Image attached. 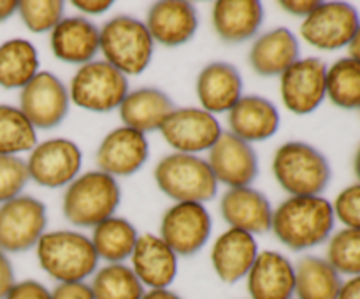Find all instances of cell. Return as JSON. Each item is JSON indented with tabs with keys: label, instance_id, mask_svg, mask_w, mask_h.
Here are the masks:
<instances>
[{
	"label": "cell",
	"instance_id": "41",
	"mask_svg": "<svg viewBox=\"0 0 360 299\" xmlns=\"http://www.w3.org/2000/svg\"><path fill=\"white\" fill-rule=\"evenodd\" d=\"M280 6L287 13L295 14V16L308 18L320 6V2L319 0H283V2H280Z\"/></svg>",
	"mask_w": 360,
	"mask_h": 299
},
{
	"label": "cell",
	"instance_id": "14",
	"mask_svg": "<svg viewBox=\"0 0 360 299\" xmlns=\"http://www.w3.org/2000/svg\"><path fill=\"white\" fill-rule=\"evenodd\" d=\"M327 65L320 58H299L280 76L281 101L288 111L295 115H309L316 111L323 98Z\"/></svg>",
	"mask_w": 360,
	"mask_h": 299
},
{
	"label": "cell",
	"instance_id": "17",
	"mask_svg": "<svg viewBox=\"0 0 360 299\" xmlns=\"http://www.w3.org/2000/svg\"><path fill=\"white\" fill-rule=\"evenodd\" d=\"M252 299H292L295 295V267L283 253L274 250L259 252L246 274Z\"/></svg>",
	"mask_w": 360,
	"mask_h": 299
},
{
	"label": "cell",
	"instance_id": "3",
	"mask_svg": "<svg viewBox=\"0 0 360 299\" xmlns=\"http://www.w3.org/2000/svg\"><path fill=\"white\" fill-rule=\"evenodd\" d=\"M122 201V190L112 176L88 171L77 176L63 193L62 210L67 222L77 227H95L115 217Z\"/></svg>",
	"mask_w": 360,
	"mask_h": 299
},
{
	"label": "cell",
	"instance_id": "1",
	"mask_svg": "<svg viewBox=\"0 0 360 299\" xmlns=\"http://www.w3.org/2000/svg\"><path fill=\"white\" fill-rule=\"evenodd\" d=\"M336 215L322 196H290L273 211L271 231L294 252L315 248L333 234Z\"/></svg>",
	"mask_w": 360,
	"mask_h": 299
},
{
	"label": "cell",
	"instance_id": "24",
	"mask_svg": "<svg viewBox=\"0 0 360 299\" xmlns=\"http://www.w3.org/2000/svg\"><path fill=\"white\" fill-rule=\"evenodd\" d=\"M231 134L246 143H257L273 137L280 129L278 108L260 95H243L229 111Z\"/></svg>",
	"mask_w": 360,
	"mask_h": 299
},
{
	"label": "cell",
	"instance_id": "33",
	"mask_svg": "<svg viewBox=\"0 0 360 299\" xmlns=\"http://www.w3.org/2000/svg\"><path fill=\"white\" fill-rule=\"evenodd\" d=\"M37 144V130L20 108L0 104V155L32 151Z\"/></svg>",
	"mask_w": 360,
	"mask_h": 299
},
{
	"label": "cell",
	"instance_id": "2",
	"mask_svg": "<svg viewBox=\"0 0 360 299\" xmlns=\"http://www.w3.org/2000/svg\"><path fill=\"white\" fill-rule=\"evenodd\" d=\"M35 250L42 271L58 284L84 281L97 271V252L91 245V239L81 232H44Z\"/></svg>",
	"mask_w": 360,
	"mask_h": 299
},
{
	"label": "cell",
	"instance_id": "46",
	"mask_svg": "<svg viewBox=\"0 0 360 299\" xmlns=\"http://www.w3.org/2000/svg\"><path fill=\"white\" fill-rule=\"evenodd\" d=\"M348 51H350L352 58L359 60L360 62V25H359L357 32H355L354 39H352V42L348 44Z\"/></svg>",
	"mask_w": 360,
	"mask_h": 299
},
{
	"label": "cell",
	"instance_id": "4",
	"mask_svg": "<svg viewBox=\"0 0 360 299\" xmlns=\"http://www.w3.org/2000/svg\"><path fill=\"white\" fill-rule=\"evenodd\" d=\"M273 174L290 196H320L329 186V160L315 146L301 141L281 144L273 158Z\"/></svg>",
	"mask_w": 360,
	"mask_h": 299
},
{
	"label": "cell",
	"instance_id": "27",
	"mask_svg": "<svg viewBox=\"0 0 360 299\" xmlns=\"http://www.w3.org/2000/svg\"><path fill=\"white\" fill-rule=\"evenodd\" d=\"M264 23L259 0H220L213 7V27L218 37L231 44L248 41Z\"/></svg>",
	"mask_w": 360,
	"mask_h": 299
},
{
	"label": "cell",
	"instance_id": "5",
	"mask_svg": "<svg viewBox=\"0 0 360 299\" xmlns=\"http://www.w3.org/2000/svg\"><path fill=\"white\" fill-rule=\"evenodd\" d=\"M158 189L176 203H200L214 199L218 182L207 160L199 155L171 153L155 167Z\"/></svg>",
	"mask_w": 360,
	"mask_h": 299
},
{
	"label": "cell",
	"instance_id": "31",
	"mask_svg": "<svg viewBox=\"0 0 360 299\" xmlns=\"http://www.w3.org/2000/svg\"><path fill=\"white\" fill-rule=\"evenodd\" d=\"M95 299H143L144 285L134 269L125 264H105L91 278Z\"/></svg>",
	"mask_w": 360,
	"mask_h": 299
},
{
	"label": "cell",
	"instance_id": "42",
	"mask_svg": "<svg viewBox=\"0 0 360 299\" xmlns=\"http://www.w3.org/2000/svg\"><path fill=\"white\" fill-rule=\"evenodd\" d=\"M74 7L86 14H102L105 11L111 9L112 2L111 0H74Z\"/></svg>",
	"mask_w": 360,
	"mask_h": 299
},
{
	"label": "cell",
	"instance_id": "29",
	"mask_svg": "<svg viewBox=\"0 0 360 299\" xmlns=\"http://www.w3.org/2000/svg\"><path fill=\"white\" fill-rule=\"evenodd\" d=\"M90 239L98 260L102 259L108 264H122L132 255L139 239V232L127 218L111 217L95 225Z\"/></svg>",
	"mask_w": 360,
	"mask_h": 299
},
{
	"label": "cell",
	"instance_id": "6",
	"mask_svg": "<svg viewBox=\"0 0 360 299\" xmlns=\"http://www.w3.org/2000/svg\"><path fill=\"white\" fill-rule=\"evenodd\" d=\"M153 39L144 21L116 16L101 28V51L104 60L125 76L144 72L153 58Z\"/></svg>",
	"mask_w": 360,
	"mask_h": 299
},
{
	"label": "cell",
	"instance_id": "18",
	"mask_svg": "<svg viewBox=\"0 0 360 299\" xmlns=\"http://www.w3.org/2000/svg\"><path fill=\"white\" fill-rule=\"evenodd\" d=\"M144 25L153 42L174 48L195 35L199 16L195 6L186 0H162L151 6Z\"/></svg>",
	"mask_w": 360,
	"mask_h": 299
},
{
	"label": "cell",
	"instance_id": "39",
	"mask_svg": "<svg viewBox=\"0 0 360 299\" xmlns=\"http://www.w3.org/2000/svg\"><path fill=\"white\" fill-rule=\"evenodd\" d=\"M51 299H95V295L86 281H67L53 288Z\"/></svg>",
	"mask_w": 360,
	"mask_h": 299
},
{
	"label": "cell",
	"instance_id": "38",
	"mask_svg": "<svg viewBox=\"0 0 360 299\" xmlns=\"http://www.w3.org/2000/svg\"><path fill=\"white\" fill-rule=\"evenodd\" d=\"M6 299H51V291L37 280H23L14 284Z\"/></svg>",
	"mask_w": 360,
	"mask_h": 299
},
{
	"label": "cell",
	"instance_id": "35",
	"mask_svg": "<svg viewBox=\"0 0 360 299\" xmlns=\"http://www.w3.org/2000/svg\"><path fill=\"white\" fill-rule=\"evenodd\" d=\"M65 4L62 0H23L18 2V14L25 27L35 34L51 32L63 20Z\"/></svg>",
	"mask_w": 360,
	"mask_h": 299
},
{
	"label": "cell",
	"instance_id": "36",
	"mask_svg": "<svg viewBox=\"0 0 360 299\" xmlns=\"http://www.w3.org/2000/svg\"><path fill=\"white\" fill-rule=\"evenodd\" d=\"M30 182L27 162L16 155H0V204L21 196Z\"/></svg>",
	"mask_w": 360,
	"mask_h": 299
},
{
	"label": "cell",
	"instance_id": "44",
	"mask_svg": "<svg viewBox=\"0 0 360 299\" xmlns=\"http://www.w3.org/2000/svg\"><path fill=\"white\" fill-rule=\"evenodd\" d=\"M143 299H183L176 292L169 291V288H151V291L144 292Z\"/></svg>",
	"mask_w": 360,
	"mask_h": 299
},
{
	"label": "cell",
	"instance_id": "22",
	"mask_svg": "<svg viewBox=\"0 0 360 299\" xmlns=\"http://www.w3.org/2000/svg\"><path fill=\"white\" fill-rule=\"evenodd\" d=\"M257 255L259 246L252 234L238 229H229L214 241L211 248V264L221 281L236 284L246 278Z\"/></svg>",
	"mask_w": 360,
	"mask_h": 299
},
{
	"label": "cell",
	"instance_id": "30",
	"mask_svg": "<svg viewBox=\"0 0 360 299\" xmlns=\"http://www.w3.org/2000/svg\"><path fill=\"white\" fill-rule=\"evenodd\" d=\"M39 72V55L27 39H9L0 44V87L23 88Z\"/></svg>",
	"mask_w": 360,
	"mask_h": 299
},
{
	"label": "cell",
	"instance_id": "9",
	"mask_svg": "<svg viewBox=\"0 0 360 299\" xmlns=\"http://www.w3.org/2000/svg\"><path fill=\"white\" fill-rule=\"evenodd\" d=\"M69 88L51 72H37L34 79L21 88L20 109L35 130L58 127L69 115Z\"/></svg>",
	"mask_w": 360,
	"mask_h": 299
},
{
	"label": "cell",
	"instance_id": "12",
	"mask_svg": "<svg viewBox=\"0 0 360 299\" xmlns=\"http://www.w3.org/2000/svg\"><path fill=\"white\" fill-rule=\"evenodd\" d=\"M359 25V13L350 4L320 2L302 21L301 35L313 48L334 51L350 44Z\"/></svg>",
	"mask_w": 360,
	"mask_h": 299
},
{
	"label": "cell",
	"instance_id": "28",
	"mask_svg": "<svg viewBox=\"0 0 360 299\" xmlns=\"http://www.w3.org/2000/svg\"><path fill=\"white\" fill-rule=\"evenodd\" d=\"M295 295L297 299H338L343 276L316 255H306L295 264Z\"/></svg>",
	"mask_w": 360,
	"mask_h": 299
},
{
	"label": "cell",
	"instance_id": "11",
	"mask_svg": "<svg viewBox=\"0 0 360 299\" xmlns=\"http://www.w3.org/2000/svg\"><path fill=\"white\" fill-rule=\"evenodd\" d=\"M211 229L213 220L204 204L176 203L162 217L160 238L178 257H190L204 248Z\"/></svg>",
	"mask_w": 360,
	"mask_h": 299
},
{
	"label": "cell",
	"instance_id": "26",
	"mask_svg": "<svg viewBox=\"0 0 360 299\" xmlns=\"http://www.w3.org/2000/svg\"><path fill=\"white\" fill-rule=\"evenodd\" d=\"M299 41L294 32L280 27L266 32L253 42L250 49V65L257 74L266 77L281 76L292 63L299 60Z\"/></svg>",
	"mask_w": 360,
	"mask_h": 299
},
{
	"label": "cell",
	"instance_id": "21",
	"mask_svg": "<svg viewBox=\"0 0 360 299\" xmlns=\"http://www.w3.org/2000/svg\"><path fill=\"white\" fill-rule=\"evenodd\" d=\"M49 44L56 58L81 67L101 51V30L83 16L63 18L51 30Z\"/></svg>",
	"mask_w": 360,
	"mask_h": 299
},
{
	"label": "cell",
	"instance_id": "25",
	"mask_svg": "<svg viewBox=\"0 0 360 299\" xmlns=\"http://www.w3.org/2000/svg\"><path fill=\"white\" fill-rule=\"evenodd\" d=\"M174 109L171 97L158 88H137L129 91L118 111L123 125L146 134L160 130Z\"/></svg>",
	"mask_w": 360,
	"mask_h": 299
},
{
	"label": "cell",
	"instance_id": "43",
	"mask_svg": "<svg viewBox=\"0 0 360 299\" xmlns=\"http://www.w3.org/2000/svg\"><path fill=\"white\" fill-rule=\"evenodd\" d=\"M338 299H360V274L343 281Z\"/></svg>",
	"mask_w": 360,
	"mask_h": 299
},
{
	"label": "cell",
	"instance_id": "8",
	"mask_svg": "<svg viewBox=\"0 0 360 299\" xmlns=\"http://www.w3.org/2000/svg\"><path fill=\"white\" fill-rule=\"evenodd\" d=\"M46 206L30 196H18L0 206V250L20 253L37 246L46 232Z\"/></svg>",
	"mask_w": 360,
	"mask_h": 299
},
{
	"label": "cell",
	"instance_id": "40",
	"mask_svg": "<svg viewBox=\"0 0 360 299\" xmlns=\"http://www.w3.org/2000/svg\"><path fill=\"white\" fill-rule=\"evenodd\" d=\"M14 284H16V280H14L13 264L7 259L6 253L0 250V299H6Z\"/></svg>",
	"mask_w": 360,
	"mask_h": 299
},
{
	"label": "cell",
	"instance_id": "16",
	"mask_svg": "<svg viewBox=\"0 0 360 299\" xmlns=\"http://www.w3.org/2000/svg\"><path fill=\"white\" fill-rule=\"evenodd\" d=\"M148 153H150V146H148L146 136L123 125L111 130L102 139L95 160H97L98 171L112 178H125V176H132L146 164Z\"/></svg>",
	"mask_w": 360,
	"mask_h": 299
},
{
	"label": "cell",
	"instance_id": "19",
	"mask_svg": "<svg viewBox=\"0 0 360 299\" xmlns=\"http://www.w3.org/2000/svg\"><path fill=\"white\" fill-rule=\"evenodd\" d=\"M273 211L269 199L252 186L229 189L220 201V213L231 229L252 236L271 231Z\"/></svg>",
	"mask_w": 360,
	"mask_h": 299
},
{
	"label": "cell",
	"instance_id": "10",
	"mask_svg": "<svg viewBox=\"0 0 360 299\" xmlns=\"http://www.w3.org/2000/svg\"><path fill=\"white\" fill-rule=\"evenodd\" d=\"M83 153L74 141L55 137L35 144L27 160L30 179L46 189L70 185L79 176Z\"/></svg>",
	"mask_w": 360,
	"mask_h": 299
},
{
	"label": "cell",
	"instance_id": "7",
	"mask_svg": "<svg viewBox=\"0 0 360 299\" xmlns=\"http://www.w3.org/2000/svg\"><path fill=\"white\" fill-rule=\"evenodd\" d=\"M70 101L94 113L118 109L129 95V79L105 60H94L76 70L69 87Z\"/></svg>",
	"mask_w": 360,
	"mask_h": 299
},
{
	"label": "cell",
	"instance_id": "37",
	"mask_svg": "<svg viewBox=\"0 0 360 299\" xmlns=\"http://www.w3.org/2000/svg\"><path fill=\"white\" fill-rule=\"evenodd\" d=\"M334 215L348 229H360V183L341 190L333 204Z\"/></svg>",
	"mask_w": 360,
	"mask_h": 299
},
{
	"label": "cell",
	"instance_id": "45",
	"mask_svg": "<svg viewBox=\"0 0 360 299\" xmlns=\"http://www.w3.org/2000/svg\"><path fill=\"white\" fill-rule=\"evenodd\" d=\"M14 13H18L16 0H0V23L9 20Z\"/></svg>",
	"mask_w": 360,
	"mask_h": 299
},
{
	"label": "cell",
	"instance_id": "32",
	"mask_svg": "<svg viewBox=\"0 0 360 299\" xmlns=\"http://www.w3.org/2000/svg\"><path fill=\"white\" fill-rule=\"evenodd\" d=\"M327 97L341 109L360 108V62L347 56L327 69Z\"/></svg>",
	"mask_w": 360,
	"mask_h": 299
},
{
	"label": "cell",
	"instance_id": "15",
	"mask_svg": "<svg viewBox=\"0 0 360 299\" xmlns=\"http://www.w3.org/2000/svg\"><path fill=\"white\" fill-rule=\"evenodd\" d=\"M218 183L229 189L250 186L259 174V157L250 143L231 132H221L207 158Z\"/></svg>",
	"mask_w": 360,
	"mask_h": 299
},
{
	"label": "cell",
	"instance_id": "23",
	"mask_svg": "<svg viewBox=\"0 0 360 299\" xmlns=\"http://www.w3.org/2000/svg\"><path fill=\"white\" fill-rule=\"evenodd\" d=\"M197 97L204 111L229 113L243 97L241 72L232 63H207L197 77Z\"/></svg>",
	"mask_w": 360,
	"mask_h": 299
},
{
	"label": "cell",
	"instance_id": "34",
	"mask_svg": "<svg viewBox=\"0 0 360 299\" xmlns=\"http://www.w3.org/2000/svg\"><path fill=\"white\" fill-rule=\"evenodd\" d=\"M327 260L340 274H360V229H341L330 238Z\"/></svg>",
	"mask_w": 360,
	"mask_h": 299
},
{
	"label": "cell",
	"instance_id": "47",
	"mask_svg": "<svg viewBox=\"0 0 360 299\" xmlns=\"http://www.w3.org/2000/svg\"><path fill=\"white\" fill-rule=\"evenodd\" d=\"M354 167H355V174H357V178H359V182H360V146H359V150H357V155H355Z\"/></svg>",
	"mask_w": 360,
	"mask_h": 299
},
{
	"label": "cell",
	"instance_id": "13",
	"mask_svg": "<svg viewBox=\"0 0 360 299\" xmlns=\"http://www.w3.org/2000/svg\"><path fill=\"white\" fill-rule=\"evenodd\" d=\"M221 132L217 116L202 108H176L160 127L165 143L174 148L176 153L188 155L210 151Z\"/></svg>",
	"mask_w": 360,
	"mask_h": 299
},
{
	"label": "cell",
	"instance_id": "20",
	"mask_svg": "<svg viewBox=\"0 0 360 299\" xmlns=\"http://www.w3.org/2000/svg\"><path fill=\"white\" fill-rule=\"evenodd\" d=\"M130 260L136 276L150 291L169 288L178 274V255L157 234H141Z\"/></svg>",
	"mask_w": 360,
	"mask_h": 299
}]
</instances>
